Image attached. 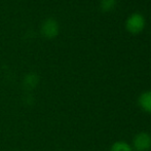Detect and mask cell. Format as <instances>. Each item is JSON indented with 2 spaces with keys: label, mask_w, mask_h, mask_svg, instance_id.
I'll use <instances>...</instances> for the list:
<instances>
[{
  "label": "cell",
  "mask_w": 151,
  "mask_h": 151,
  "mask_svg": "<svg viewBox=\"0 0 151 151\" xmlns=\"http://www.w3.org/2000/svg\"><path fill=\"white\" fill-rule=\"evenodd\" d=\"M125 28L132 34H138L145 28V18L141 14H132L125 22Z\"/></svg>",
  "instance_id": "1"
},
{
  "label": "cell",
  "mask_w": 151,
  "mask_h": 151,
  "mask_svg": "<svg viewBox=\"0 0 151 151\" xmlns=\"http://www.w3.org/2000/svg\"><path fill=\"white\" fill-rule=\"evenodd\" d=\"M134 148L137 151H148L151 148V136L147 133H140L134 139Z\"/></svg>",
  "instance_id": "2"
},
{
  "label": "cell",
  "mask_w": 151,
  "mask_h": 151,
  "mask_svg": "<svg viewBox=\"0 0 151 151\" xmlns=\"http://www.w3.org/2000/svg\"><path fill=\"white\" fill-rule=\"evenodd\" d=\"M41 33L46 38H54L59 33V25L58 22L54 19H47L44 21L41 26Z\"/></svg>",
  "instance_id": "3"
},
{
  "label": "cell",
  "mask_w": 151,
  "mask_h": 151,
  "mask_svg": "<svg viewBox=\"0 0 151 151\" xmlns=\"http://www.w3.org/2000/svg\"><path fill=\"white\" fill-rule=\"evenodd\" d=\"M139 105L144 111L151 113V91H145L140 96Z\"/></svg>",
  "instance_id": "4"
},
{
  "label": "cell",
  "mask_w": 151,
  "mask_h": 151,
  "mask_svg": "<svg viewBox=\"0 0 151 151\" xmlns=\"http://www.w3.org/2000/svg\"><path fill=\"white\" fill-rule=\"evenodd\" d=\"M110 151H134L133 148L125 142H115Z\"/></svg>",
  "instance_id": "5"
},
{
  "label": "cell",
  "mask_w": 151,
  "mask_h": 151,
  "mask_svg": "<svg viewBox=\"0 0 151 151\" xmlns=\"http://www.w3.org/2000/svg\"><path fill=\"white\" fill-rule=\"evenodd\" d=\"M115 0H101V8L104 12H110L115 6Z\"/></svg>",
  "instance_id": "6"
}]
</instances>
